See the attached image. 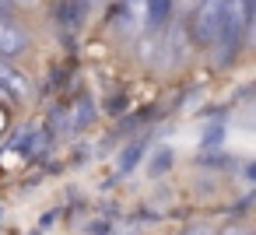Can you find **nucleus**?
<instances>
[{"instance_id": "nucleus-1", "label": "nucleus", "mask_w": 256, "mask_h": 235, "mask_svg": "<svg viewBox=\"0 0 256 235\" xmlns=\"http://www.w3.org/2000/svg\"><path fill=\"white\" fill-rule=\"evenodd\" d=\"M246 39H249V0H228L218 36V64H232Z\"/></svg>"}, {"instance_id": "nucleus-2", "label": "nucleus", "mask_w": 256, "mask_h": 235, "mask_svg": "<svg viewBox=\"0 0 256 235\" xmlns=\"http://www.w3.org/2000/svg\"><path fill=\"white\" fill-rule=\"evenodd\" d=\"M224 8H228V0H200V8H196V14H193V39H196L200 46L218 42L221 22H224Z\"/></svg>"}, {"instance_id": "nucleus-3", "label": "nucleus", "mask_w": 256, "mask_h": 235, "mask_svg": "<svg viewBox=\"0 0 256 235\" xmlns=\"http://www.w3.org/2000/svg\"><path fill=\"white\" fill-rule=\"evenodd\" d=\"M25 46H28V39H25L22 28H14L11 22H0V60L25 53Z\"/></svg>"}, {"instance_id": "nucleus-4", "label": "nucleus", "mask_w": 256, "mask_h": 235, "mask_svg": "<svg viewBox=\"0 0 256 235\" xmlns=\"http://www.w3.org/2000/svg\"><path fill=\"white\" fill-rule=\"evenodd\" d=\"M0 84H4V88H8V92H11L18 102L32 95V81H28L22 70H14L11 64H4V60H0Z\"/></svg>"}, {"instance_id": "nucleus-5", "label": "nucleus", "mask_w": 256, "mask_h": 235, "mask_svg": "<svg viewBox=\"0 0 256 235\" xmlns=\"http://www.w3.org/2000/svg\"><path fill=\"white\" fill-rule=\"evenodd\" d=\"M140 154H144V140L130 144V148H126V151L120 154V165H116V172H120V176H126V172H130V168H134V165L140 162Z\"/></svg>"}, {"instance_id": "nucleus-6", "label": "nucleus", "mask_w": 256, "mask_h": 235, "mask_svg": "<svg viewBox=\"0 0 256 235\" xmlns=\"http://www.w3.org/2000/svg\"><path fill=\"white\" fill-rule=\"evenodd\" d=\"M168 165H172V151H168V148H162V151L154 154V162H151V176H162V172H168Z\"/></svg>"}, {"instance_id": "nucleus-7", "label": "nucleus", "mask_w": 256, "mask_h": 235, "mask_svg": "<svg viewBox=\"0 0 256 235\" xmlns=\"http://www.w3.org/2000/svg\"><path fill=\"white\" fill-rule=\"evenodd\" d=\"M88 123H92V102L81 98L78 109H74V126H88Z\"/></svg>"}, {"instance_id": "nucleus-8", "label": "nucleus", "mask_w": 256, "mask_h": 235, "mask_svg": "<svg viewBox=\"0 0 256 235\" xmlns=\"http://www.w3.org/2000/svg\"><path fill=\"white\" fill-rule=\"evenodd\" d=\"M14 102H18V98H14V95H11V92H8L4 84H0V106H8V109H11Z\"/></svg>"}, {"instance_id": "nucleus-9", "label": "nucleus", "mask_w": 256, "mask_h": 235, "mask_svg": "<svg viewBox=\"0 0 256 235\" xmlns=\"http://www.w3.org/2000/svg\"><path fill=\"white\" fill-rule=\"evenodd\" d=\"M8 120H11V109H8V106H0V134L8 130Z\"/></svg>"}, {"instance_id": "nucleus-10", "label": "nucleus", "mask_w": 256, "mask_h": 235, "mask_svg": "<svg viewBox=\"0 0 256 235\" xmlns=\"http://www.w3.org/2000/svg\"><path fill=\"white\" fill-rule=\"evenodd\" d=\"M246 179H256V162H252V165H246Z\"/></svg>"}, {"instance_id": "nucleus-11", "label": "nucleus", "mask_w": 256, "mask_h": 235, "mask_svg": "<svg viewBox=\"0 0 256 235\" xmlns=\"http://www.w3.org/2000/svg\"><path fill=\"white\" fill-rule=\"evenodd\" d=\"M8 4H32V0H8Z\"/></svg>"}]
</instances>
